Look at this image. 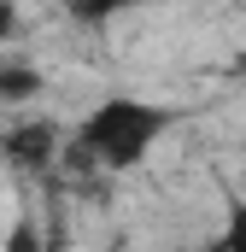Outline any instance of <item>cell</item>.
Returning <instances> with one entry per match:
<instances>
[{
  "instance_id": "obj_1",
  "label": "cell",
  "mask_w": 246,
  "mask_h": 252,
  "mask_svg": "<svg viewBox=\"0 0 246 252\" xmlns=\"http://www.w3.org/2000/svg\"><path fill=\"white\" fill-rule=\"evenodd\" d=\"M176 124L170 106H153L141 94H106L82 124H76V153L106 164V170H135Z\"/></svg>"
},
{
  "instance_id": "obj_2",
  "label": "cell",
  "mask_w": 246,
  "mask_h": 252,
  "mask_svg": "<svg viewBox=\"0 0 246 252\" xmlns=\"http://www.w3.org/2000/svg\"><path fill=\"white\" fill-rule=\"evenodd\" d=\"M0 153L18 170H47L53 153H59V135H53V124H18V129L0 135Z\"/></svg>"
},
{
  "instance_id": "obj_3",
  "label": "cell",
  "mask_w": 246,
  "mask_h": 252,
  "mask_svg": "<svg viewBox=\"0 0 246 252\" xmlns=\"http://www.w3.org/2000/svg\"><path fill=\"white\" fill-rule=\"evenodd\" d=\"M30 94H41V70L35 64H0V106H18V100H30Z\"/></svg>"
},
{
  "instance_id": "obj_4",
  "label": "cell",
  "mask_w": 246,
  "mask_h": 252,
  "mask_svg": "<svg viewBox=\"0 0 246 252\" xmlns=\"http://www.w3.org/2000/svg\"><path fill=\"white\" fill-rule=\"evenodd\" d=\"M64 12L76 18V24H88V30H100V24H112V18H123V12H135L141 0H59Z\"/></svg>"
},
{
  "instance_id": "obj_5",
  "label": "cell",
  "mask_w": 246,
  "mask_h": 252,
  "mask_svg": "<svg viewBox=\"0 0 246 252\" xmlns=\"http://www.w3.org/2000/svg\"><path fill=\"white\" fill-rule=\"evenodd\" d=\"M211 252H246V193H229V205H223V235L211 241Z\"/></svg>"
},
{
  "instance_id": "obj_6",
  "label": "cell",
  "mask_w": 246,
  "mask_h": 252,
  "mask_svg": "<svg viewBox=\"0 0 246 252\" xmlns=\"http://www.w3.org/2000/svg\"><path fill=\"white\" fill-rule=\"evenodd\" d=\"M6 252H41V235H35V223H18V229L6 235Z\"/></svg>"
},
{
  "instance_id": "obj_7",
  "label": "cell",
  "mask_w": 246,
  "mask_h": 252,
  "mask_svg": "<svg viewBox=\"0 0 246 252\" xmlns=\"http://www.w3.org/2000/svg\"><path fill=\"white\" fill-rule=\"evenodd\" d=\"M12 35H18V6L0 0V41H12Z\"/></svg>"
}]
</instances>
